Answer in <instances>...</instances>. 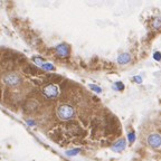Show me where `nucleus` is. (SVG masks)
<instances>
[{"label": "nucleus", "mask_w": 161, "mask_h": 161, "mask_svg": "<svg viewBox=\"0 0 161 161\" xmlns=\"http://www.w3.org/2000/svg\"><path fill=\"white\" fill-rule=\"evenodd\" d=\"M114 89H116V90H119V91H122V90L124 89V85L121 82H116L115 84H114V86H113Z\"/></svg>", "instance_id": "obj_13"}, {"label": "nucleus", "mask_w": 161, "mask_h": 161, "mask_svg": "<svg viewBox=\"0 0 161 161\" xmlns=\"http://www.w3.org/2000/svg\"><path fill=\"white\" fill-rule=\"evenodd\" d=\"M128 139H129L130 143L134 142V140H135V134H134V132H130V133L128 134Z\"/></svg>", "instance_id": "obj_12"}, {"label": "nucleus", "mask_w": 161, "mask_h": 161, "mask_svg": "<svg viewBox=\"0 0 161 161\" xmlns=\"http://www.w3.org/2000/svg\"><path fill=\"white\" fill-rule=\"evenodd\" d=\"M22 72L25 73V74H27V75H39L40 71L37 70V67L32 66V65L30 64H24V66H22Z\"/></svg>", "instance_id": "obj_6"}, {"label": "nucleus", "mask_w": 161, "mask_h": 161, "mask_svg": "<svg viewBox=\"0 0 161 161\" xmlns=\"http://www.w3.org/2000/svg\"><path fill=\"white\" fill-rule=\"evenodd\" d=\"M1 99H2V91L0 90V101H1Z\"/></svg>", "instance_id": "obj_18"}, {"label": "nucleus", "mask_w": 161, "mask_h": 161, "mask_svg": "<svg viewBox=\"0 0 161 161\" xmlns=\"http://www.w3.org/2000/svg\"><path fill=\"white\" fill-rule=\"evenodd\" d=\"M55 51H56L58 57L65 58V57H67L70 55V47H68V45H66V44H61V45L56 46Z\"/></svg>", "instance_id": "obj_4"}, {"label": "nucleus", "mask_w": 161, "mask_h": 161, "mask_svg": "<svg viewBox=\"0 0 161 161\" xmlns=\"http://www.w3.org/2000/svg\"><path fill=\"white\" fill-rule=\"evenodd\" d=\"M90 89H91L92 91L96 92V93H101V92H102V89H101L100 86L94 85V84H91V85H90Z\"/></svg>", "instance_id": "obj_11"}, {"label": "nucleus", "mask_w": 161, "mask_h": 161, "mask_svg": "<svg viewBox=\"0 0 161 161\" xmlns=\"http://www.w3.org/2000/svg\"><path fill=\"white\" fill-rule=\"evenodd\" d=\"M133 80H134V82H137V83H141V82H142V78H141V77H140V76H134V77H133Z\"/></svg>", "instance_id": "obj_15"}, {"label": "nucleus", "mask_w": 161, "mask_h": 161, "mask_svg": "<svg viewBox=\"0 0 161 161\" xmlns=\"http://www.w3.org/2000/svg\"><path fill=\"white\" fill-rule=\"evenodd\" d=\"M124 148H125V140L123 139H120L118 140L116 142H114L111 147L113 151H116V152H121L122 150H124Z\"/></svg>", "instance_id": "obj_7"}, {"label": "nucleus", "mask_w": 161, "mask_h": 161, "mask_svg": "<svg viewBox=\"0 0 161 161\" xmlns=\"http://www.w3.org/2000/svg\"><path fill=\"white\" fill-rule=\"evenodd\" d=\"M153 25H154V27H156V28H160V27H161V22H159V20H156Z\"/></svg>", "instance_id": "obj_16"}, {"label": "nucleus", "mask_w": 161, "mask_h": 161, "mask_svg": "<svg viewBox=\"0 0 161 161\" xmlns=\"http://www.w3.org/2000/svg\"><path fill=\"white\" fill-rule=\"evenodd\" d=\"M3 83L6 84L7 86H10V87H16L20 84V76L16 73H7L5 74L2 77Z\"/></svg>", "instance_id": "obj_3"}, {"label": "nucleus", "mask_w": 161, "mask_h": 161, "mask_svg": "<svg viewBox=\"0 0 161 161\" xmlns=\"http://www.w3.org/2000/svg\"><path fill=\"white\" fill-rule=\"evenodd\" d=\"M27 123L29 124V125H35V122L32 120H27Z\"/></svg>", "instance_id": "obj_17"}, {"label": "nucleus", "mask_w": 161, "mask_h": 161, "mask_svg": "<svg viewBox=\"0 0 161 161\" xmlns=\"http://www.w3.org/2000/svg\"><path fill=\"white\" fill-rule=\"evenodd\" d=\"M153 58L156 59V61H161V53H159V51H156V53H154V55H153Z\"/></svg>", "instance_id": "obj_14"}, {"label": "nucleus", "mask_w": 161, "mask_h": 161, "mask_svg": "<svg viewBox=\"0 0 161 161\" xmlns=\"http://www.w3.org/2000/svg\"><path fill=\"white\" fill-rule=\"evenodd\" d=\"M41 93H43V95L46 99H49V100L56 99L59 95V87L56 84H53V83L47 84V85H45L43 87Z\"/></svg>", "instance_id": "obj_2"}, {"label": "nucleus", "mask_w": 161, "mask_h": 161, "mask_svg": "<svg viewBox=\"0 0 161 161\" xmlns=\"http://www.w3.org/2000/svg\"><path fill=\"white\" fill-rule=\"evenodd\" d=\"M40 68H43L44 71H47V72H51V71L55 70V67H54L53 64H51V63H46V62L43 63V65L40 66Z\"/></svg>", "instance_id": "obj_9"}, {"label": "nucleus", "mask_w": 161, "mask_h": 161, "mask_svg": "<svg viewBox=\"0 0 161 161\" xmlns=\"http://www.w3.org/2000/svg\"><path fill=\"white\" fill-rule=\"evenodd\" d=\"M148 143L152 148H159L161 147V137L159 134H151L148 138Z\"/></svg>", "instance_id": "obj_5"}, {"label": "nucleus", "mask_w": 161, "mask_h": 161, "mask_svg": "<svg viewBox=\"0 0 161 161\" xmlns=\"http://www.w3.org/2000/svg\"><path fill=\"white\" fill-rule=\"evenodd\" d=\"M118 62H119V64H122V65L128 64V63L130 62V55L126 53L121 54L120 56L118 57Z\"/></svg>", "instance_id": "obj_8"}, {"label": "nucleus", "mask_w": 161, "mask_h": 161, "mask_svg": "<svg viewBox=\"0 0 161 161\" xmlns=\"http://www.w3.org/2000/svg\"><path fill=\"white\" fill-rule=\"evenodd\" d=\"M80 149H73V150H68L66 152V154L67 156H70V157H72V156H76L77 153H80Z\"/></svg>", "instance_id": "obj_10"}, {"label": "nucleus", "mask_w": 161, "mask_h": 161, "mask_svg": "<svg viewBox=\"0 0 161 161\" xmlns=\"http://www.w3.org/2000/svg\"><path fill=\"white\" fill-rule=\"evenodd\" d=\"M56 114H57V118L59 120L62 121H68L71 119L74 118L75 115V111L73 109L71 105H67V104H63L61 106H58L56 111Z\"/></svg>", "instance_id": "obj_1"}]
</instances>
